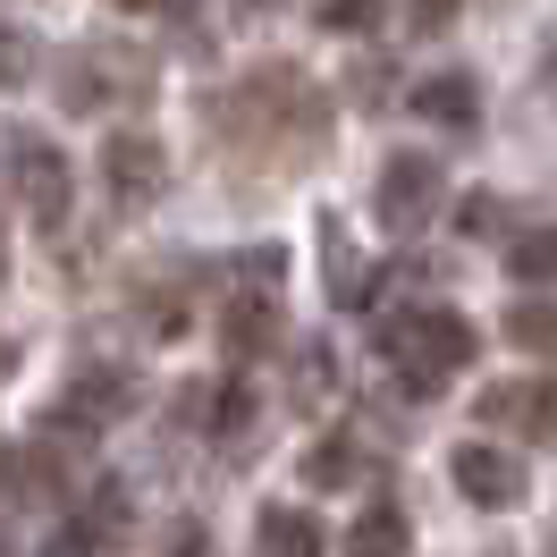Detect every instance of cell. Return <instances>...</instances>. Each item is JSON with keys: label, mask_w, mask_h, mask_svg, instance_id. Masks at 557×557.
Instances as JSON below:
<instances>
[{"label": "cell", "mask_w": 557, "mask_h": 557, "mask_svg": "<svg viewBox=\"0 0 557 557\" xmlns=\"http://www.w3.org/2000/svg\"><path fill=\"white\" fill-rule=\"evenodd\" d=\"M330 388H338V355H330V347H305V355H296V406H321Z\"/></svg>", "instance_id": "obj_19"}, {"label": "cell", "mask_w": 557, "mask_h": 557, "mask_svg": "<svg viewBox=\"0 0 557 557\" xmlns=\"http://www.w3.org/2000/svg\"><path fill=\"white\" fill-rule=\"evenodd\" d=\"M363 473V456L347 448V440H321L313 456H305V482H321V490H338V482H355Z\"/></svg>", "instance_id": "obj_20"}, {"label": "cell", "mask_w": 557, "mask_h": 557, "mask_svg": "<svg viewBox=\"0 0 557 557\" xmlns=\"http://www.w3.org/2000/svg\"><path fill=\"white\" fill-rule=\"evenodd\" d=\"M507 271H516L523 287H549L557 278V228H523V237L507 245Z\"/></svg>", "instance_id": "obj_16"}, {"label": "cell", "mask_w": 557, "mask_h": 557, "mask_svg": "<svg viewBox=\"0 0 557 557\" xmlns=\"http://www.w3.org/2000/svg\"><path fill=\"white\" fill-rule=\"evenodd\" d=\"M414 110L431 119V127H465V136H473V127H482V85H473L465 69H440V76L414 85Z\"/></svg>", "instance_id": "obj_11"}, {"label": "cell", "mask_w": 557, "mask_h": 557, "mask_svg": "<svg viewBox=\"0 0 557 557\" xmlns=\"http://www.w3.org/2000/svg\"><path fill=\"white\" fill-rule=\"evenodd\" d=\"M448 17H456V0H406V26L414 35H448Z\"/></svg>", "instance_id": "obj_22"}, {"label": "cell", "mask_w": 557, "mask_h": 557, "mask_svg": "<svg viewBox=\"0 0 557 557\" xmlns=\"http://www.w3.org/2000/svg\"><path fill=\"white\" fill-rule=\"evenodd\" d=\"M110 9H152V0H110Z\"/></svg>", "instance_id": "obj_27"}, {"label": "cell", "mask_w": 557, "mask_h": 557, "mask_svg": "<svg viewBox=\"0 0 557 557\" xmlns=\"http://www.w3.org/2000/svg\"><path fill=\"white\" fill-rule=\"evenodd\" d=\"M406 541H414V523L397 516V507H363L355 532H347V549H406Z\"/></svg>", "instance_id": "obj_17"}, {"label": "cell", "mask_w": 557, "mask_h": 557, "mask_svg": "<svg viewBox=\"0 0 557 557\" xmlns=\"http://www.w3.org/2000/svg\"><path fill=\"white\" fill-rule=\"evenodd\" d=\"M507 338H516L523 355L557 363V296H523V305H507Z\"/></svg>", "instance_id": "obj_14"}, {"label": "cell", "mask_w": 557, "mask_h": 557, "mask_svg": "<svg viewBox=\"0 0 557 557\" xmlns=\"http://www.w3.org/2000/svg\"><path fill=\"white\" fill-rule=\"evenodd\" d=\"M541 85H549V94H557V42H549V51H541Z\"/></svg>", "instance_id": "obj_26"}, {"label": "cell", "mask_w": 557, "mask_h": 557, "mask_svg": "<svg viewBox=\"0 0 557 557\" xmlns=\"http://www.w3.org/2000/svg\"><path fill=\"white\" fill-rule=\"evenodd\" d=\"M220 338H228V355H237V363H253V355H262V347L278 338V305H271V296H237V305H228V330H220Z\"/></svg>", "instance_id": "obj_13"}, {"label": "cell", "mask_w": 557, "mask_h": 557, "mask_svg": "<svg viewBox=\"0 0 557 557\" xmlns=\"http://www.w3.org/2000/svg\"><path fill=\"white\" fill-rule=\"evenodd\" d=\"M51 85H60L69 110L144 102V94H152V51H136V42H76V51H60Z\"/></svg>", "instance_id": "obj_3"}, {"label": "cell", "mask_w": 557, "mask_h": 557, "mask_svg": "<svg viewBox=\"0 0 557 557\" xmlns=\"http://www.w3.org/2000/svg\"><path fill=\"white\" fill-rule=\"evenodd\" d=\"M465 220H473V228H465V237H482L490 220H498V195H473V203H465Z\"/></svg>", "instance_id": "obj_25"}, {"label": "cell", "mask_w": 557, "mask_h": 557, "mask_svg": "<svg viewBox=\"0 0 557 557\" xmlns=\"http://www.w3.org/2000/svg\"><path fill=\"white\" fill-rule=\"evenodd\" d=\"M347 85H355V102H363V110H381V102H388V94H381V85H388V69H381V60H363V69H355Z\"/></svg>", "instance_id": "obj_23"}, {"label": "cell", "mask_w": 557, "mask_h": 557, "mask_svg": "<svg viewBox=\"0 0 557 557\" xmlns=\"http://www.w3.org/2000/svg\"><path fill=\"white\" fill-rule=\"evenodd\" d=\"M372 347L388 355V372H406V381L431 397L456 363H473V321L448 313V305H397V313H381Z\"/></svg>", "instance_id": "obj_2"}, {"label": "cell", "mask_w": 557, "mask_h": 557, "mask_svg": "<svg viewBox=\"0 0 557 557\" xmlns=\"http://www.w3.org/2000/svg\"><path fill=\"white\" fill-rule=\"evenodd\" d=\"M381 17H388V0H321V26L330 35H372Z\"/></svg>", "instance_id": "obj_21"}, {"label": "cell", "mask_w": 557, "mask_h": 557, "mask_svg": "<svg viewBox=\"0 0 557 557\" xmlns=\"http://www.w3.org/2000/svg\"><path fill=\"white\" fill-rule=\"evenodd\" d=\"M9 507H17V516H35V507H69L60 440H17V448H9Z\"/></svg>", "instance_id": "obj_8"}, {"label": "cell", "mask_w": 557, "mask_h": 557, "mask_svg": "<svg viewBox=\"0 0 557 557\" xmlns=\"http://www.w3.org/2000/svg\"><path fill=\"white\" fill-rule=\"evenodd\" d=\"M26 69H35V42L9 35V85H26Z\"/></svg>", "instance_id": "obj_24"}, {"label": "cell", "mask_w": 557, "mask_h": 557, "mask_svg": "<svg viewBox=\"0 0 557 557\" xmlns=\"http://www.w3.org/2000/svg\"><path fill=\"white\" fill-rule=\"evenodd\" d=\"M102 186L119 195V203H152L161 186H170V152L152 136H110L102 144Z\"/></svg>", "instance_id": "obj_9"}, {"label": "cell", "mask_w": 557, "mask_h": 557, "mask_svg": "<svg viewBox=\"0 0 557 557\" xmlns=\"http://www.w3.org/2000/svg\"><path fill=\"white\" fill-rule=\"evenodd\" d=\"M211 127L237 152H271L278 170H296V161H313L330 144V94L305 69L271 60V69H245L237 85L211 94Z\"/></svg>", "instance_id": "obj_1"}, {"label": "cell", "mask_w": 557, "mask_h": 557, "mask_svg": "<svg viewBox=\"0 0 557 557\" xmlns=\"http://www.w3.org/2000/svg\"><path fill=\"white\" fill-rule=\"evenodd\" d=\"M372 203H381V220L397 228V237H414V228H431V220H440V203H448V170H440L431 152H388Z\"/></svg>", "instance_id": "obj_5"}, {"label": "cell", "mask_w": 557, "mask_h": 557, "mask_svg": "<svg viewBox=\"0 0 557 557\" xmlns=\"http://www.w3.org/2000/svg\"><path fill=\"white\" fill-rule=\"evenodd\" d=\"M482 431H516V440H557V381H498L473 397Z\"/></svg>", "instance_id": "obj_6"}, {"label": "cell", "mask_w": 557, "mask_h": 557, "mask_svg": "<svg viewBox=\"0 0 557 557\" xmlns=\"http://www.w3.org/2000/svg\"><path fill=\"white\" fill-rule=\"evenodd\" d=\"M456 490H465V498H473V507H516L523 498V465L507 448H482V440H473V448H456Z\"/></svg>", "instance_id": "obj_10"}, {"label": "cell", "mask_w": 557, "mask_h": 557, "mask_svg": "<svg viewBox=\"0 0 557 557\" xmlns=\"http://www.w3.org/2000/svg\"><path fill=\"white\" fill-rule=\"evenodd\" d=\"M321 271H330V287H338V305H363L372 271H363V253L347 245V228H338V220H321Z\"/></svg>", "instance_id": "obj_15"}, {"label": "cell", "mask_w": 557, "mask_h": 557, "mask_svg": "<svg viewBox=\"0 0 557 557\" xmlns=\"http://www.w3.org/2000/svg\"><path fill=\"white\" fill-rule=\"evenodd\" d=\"M9 195H17V211L35 220V228H60L76 203V186H69V152L51 136H35V127H17L9 136Z\"/></svg>", "instance_id": "obj_4"}, {"label": "cell", "mask_w": 557, "mask_h": 557, "mask_svg": "<svg viewBox=\"0 0 557 557\" xmlns=\"http://www.w3.org/2000/svg\"><path fill=\"white\" fill-rule=\"evenodd\" d=\"M237 9H278V0H237Z\"/></svg>", "instance_id": "obj_28"}, {"label": "cell", "mask_w": 557, "mask_h": 557, "mask_svg": "<svg viewBox=\"0 0 557 557\" xmlns=\"http://www.w3.org/2000/svg\"><path fill=\"white\" fill-rule=\"evenodd\" d=\"M253 541H262V549H278V557H313V549H330V532H321L305 507H262Z\"/></svg>", "instance_id": "obj_12"}, {"label": "cell", "mask_w": 557, "mask_h": 557, "mask_svg": "<svg viewBox=\"0 0 557 557\" xmlns=\"http://www.w3.org/2000/svg\"><path fill=\"white\" fill-rule=\"evenodd\" d=\"M549 541H557V532H549Z\"/></svg>", "instance_id": "obj_29"}, {"label": "cell", "mask_w": 557, "mask_h": 557, "mask_svg": "<svg viewBox=\"0 0 557 557\" xmlns=\"http://www.w3.org/2000/svg\"><path fill=\"white\" fill-rule=\"evenodd\" d=\"M245 422H253V388L228 381V388H220V406H211V440H220V448H237Z\"/></svg>", "instance_id": "obj_18"}, {"label": "cell", "mask_w": 557, "mask_h": 557, "mask_svg": "<svg viewBox=\"0 0 557 557\" xmlns=\"http://www.w3.org/2000/svg\"><path fill=\"white\" fill-rule=\"evenodd\" d=\"M127 406H136V372H119V363H85L76 388L60 397V422H69V431H110Z\"/></svg>", "instance_id": "obj_7"}]
</instances>
